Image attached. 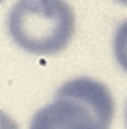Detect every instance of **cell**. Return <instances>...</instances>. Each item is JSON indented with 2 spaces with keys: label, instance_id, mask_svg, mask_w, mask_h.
Instances as JSON below:
<instances>
[{
  "label": "cell",
  "instance_id": "1",
  "mask_svg": "<svg viewBox=\"0 0 127 129\" xmlns=\"http://www.w3.org/2000/svg\"><path fill=\"white\" fill-rule=\"evenodd\" d=\"M115 103L110 90L91 78L72 79L39 109L29 129H111Z\"/></svg>",
  "mask_w": 127,
  "mask_h": 129
},
{
  "label": "cell",
  "instance_id": "2",
  "mask_svg": "<svg viewBox=\"0 0 127 129\" xmlns=\"http://www.w3.org/2000/svg\"><path fill=\"white\" fill-rule=\"evenodd\" d=\"M8 30L23 50L53 55L71 43L76 18L66 0H18L9 13Z\"/></svg>",
  "mask_w": 127,
  "mask_h": 129
},
{
  "label": "cell",
  "instance_id": "3",
  "mask_svg": "<svg viewBox=\"0 0 127 129\" xmlns=\"http://www.w3.org/2000/svg\"><path fill=\"white\" fill-rule=\"evenodd\" d=\"M113 51L117 63L127 73V20L116 30L113 39Z\"/></svg>",
  "mask_w": 127,
  "mask_h": 129
},
{
  "label": "cell",
  "instance_id": "4",
  "mask_svg": "<svg viewBox=\"0 0 127 129\" xmlns=\"http://www.w3.org/2000/svg\"><path fill=\"white\" fill-rule=\"evenodd\" d=\"M117 3H120V4H122V5H126L127 6V0H116Z\"/></svg>",
  "mask_w": 127,
  "mask_h": 129
},
{
  "label": "cell",
  "instance_id": "5",
  "mask_svg": "<svg viewBox=\"0 0 127 129\" xmlns=\"http://www.w3.org/2000/svg\"><path fill=\"white\" fill-rule=\"evenodd\" d=\"M125 118H126V125H127V105H126V113H125Z\"/></svg>",
  "mask_w": 127,
  "mask_h": 129
}]
</instances>
